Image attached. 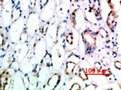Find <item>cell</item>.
I'll use <instances>...</instances> for the list:
<instances>
[{"mask_svg": "<svg viewBox=\"0 0 121 90\" xmlns=\"http://www.w3.org/2000/svg\"><path fill=\"white\" fill-rule=\"evenodd\" d=\"M82 42L84 46V52L85 55H90L94 53L97 47L96 37L90 30V28H86L84 31L81 33Z\"/></svg>", "mask_w": 121, "mask_h": 90, "instance_id": "6da1fadb", "label": "cell"}, {"mask_svg": "<svg viewBox=\"0 0 121 90\" xmlns=\"http://www.w3.org/2000/svg\"><path fill=\"white\" fill-rule=\"evenodd\" d=\"M84 17L83 11L80 9H76L74 10L70 15V20L73 27L78 31L81 29L84 24Z\"/></svg>", "mask_w": 121, "mask_h": 90, "instance_id": "7a4b0ae2", "label": "cell"}, {"mask_svg": "<svg viewBox=\"0 0 121 90\" xmlns=\"http://www.w3.org/2000/svg\"><path fill=\"white\" fill-rule=\"evenodd\" d=\"M62 78V74L60 72L52 74L47 80L46 84L44 85V90H55L60 85Z\"/></svg>", "mask_w": 121, "mask_h": 90, "instance_id": "3957f363", "label": "cell"}, {"mask_svg": "<svg viewBox=\"0 0 121 90\" xmlns=\"http://www.w3.org/2000/svg\"><path fill=\"white\" fill-rule=\"evenodd\" d=\"M11 83V74L7 69L0 72V90H7V86Z\"/></svg>", "mask_w": 121, "mask_h": 90, "instance_id": "277c9868", "label": "cell"}, {"mask_svg": "<svg viewBox=\"0 0 121 90\" xmlns=\"http://www.w3.org/2000/svg\"><path fill=\"white\" fill-rule=\"evenodd\" d=\"M116 18H117V13L114 10H112L108 14L107 19L106 21V24L112 32L114 31V29L117 24V22H116Z\"/></svg>", "mask_w": 121, "mask_h": 90, "instance_id": "5b68a950", "label": "cell"}, {"mask_svg": "<svg viewBox=\"0 0 121 90\" xmlns=\"http://www.w3.org/2000/svg\"><path fill=\"white\" fill-rule=\"evenodd\" d=\"M22 10L19 6H15L13 9H12L10 12V23L12 24H15L19 18L22 17Z\"/></svg>", "mask_w": 121, "mask_h": 90, "instance_id": "8992f818", "label": "cell"}, {"mask_svg": "<svg viewBox=\"0 0 121 90\" xmlns=\"http://www.w3.org/2000/svg\"><path fill=\"white\" fill-rule=\"evenodd\" d=\"M40 64L42 67H44L45 68L50 69L53 67V60H52V55L51 54L47 51L46 54L44 55L42 59L40 61Z\"/></svg>", "mask_w": 121, "mask_h": 90, "instance_id": "52a82bcc", "label": "cell"}, {"mask_svg": "<svg viewBox=\"0 0 121 90\" xmlns=\"http://www.w3.org/2000/svg\"><path fill=\"white\" fill-rule=\"evenodd\" d=\"M66 21L60 22L58 26L57 27V39H61L62 37L66 34Z\"/></svg>", "mask_w": 121, "mask_h": 90, "instance_id": "ba28073f", "label": "cell"}, {"mask_svg": "<svg viewBox=\"0 0 121 90\" xmlns=\"http://www.w3.org/2000/svg\"><path fill=\"white\" fill-rule=\"evenodd\" d=\"M76 65L77 64L74 63H72L70 61H66L65 69V73L66 75L71 78L73 76V70H74L75 67H76Z\"/></svg>", "mask_w": 121, "mask_h": 90, "instance_id": "9c48e42d", "label": "cell"}, {"mask_svg": "<svg viewBox=\"0 0 121 90\" xmlns=\"http://www.w3.org/2000/svg\"><path fill=\"white\" fill-rule=\"evenodd\" d=\"M29 34H28V28L26 26H24L20 35H19V42L21 44H26L28 41Z\"/></svg>", "mask_w": 121, "mask_h": 90, "instance_id": "30bf717a", "label": "cell"}, {"mask_svg": "<svg viewBox=\"0 0 121 90\" xmlns=\"http://www.w3.org/2000/svg\"><path fill=\"white\" fill-rule=\"evenodd\" d=\"M29 77H30V88L32 87L34 90L36 89L38 87V85H39L38 78L36 77L35 76H34L33 74H32V76H29ZM30 88H29V90H30Z\"/></svg>", "mask_w": 121, "mask_h": 90, "instance_id": "8fae6325", "label": "cell"}, {"mask_svg": "<svg viewBox=\"0 0 121 90\" xmlns=\"http://www.w3.org/2000/svg\"><path fill=\"white\" fill-rule=\"evenodd\" d=\"M78 77L82 80V81H86L89 80V76H88V73L85 71L83 67H80V69L78 72Z\"/></svg>", "mask_w": 121, "mask_h": 90, "instance_id": "7c38bea8", "label": "cell"}, {"mask_svg": "<svg viewBox=\"0 0 121 90\" xmlns=\"http://www.w3.org/2000/svg\"><path fill=\"white\" fill-rule=\"evenodd\" d=\"M22 81L23 85L26 90H29L30 88V77L28 75V73H25L23 77L22 78Z\"/></svg>", "mask_w": 121, "mask_h": 90, "instance_id": "4fadbf2b", "label": "cell"}, {"mask_svg": "<svg viewBox=\"0 0 121 90\" xmlns=\"http://www.w3.org/2000/svg\"><path fill=\"white\" fill-rule=\"evenodd\" d=\"M98 34L103 39H104V40L108 39L109 36L107 31L104 28H103V27L98 28Z\"/></svg>", "mask_w": 121, "mask_h": 90, "instance_id": "5bb4252c", "label": "cell"}, {"mask_svg": "<svg viewBox=\"0 0 121 90\" xmlns=\"http://www.w3.org/2000/svg\"><path fill=\"white\" fill-rule=\"evenodd\" d=\"M73 32H69L65 35V41L69 45H73Z\"/></svg>", "mask_w": 121, "mask_h": 90, "instance_id": "9a60e30c", "label": "cell"}, {"mask_svg": "<svg viewBox=\"0 0 121 90\" xmlns=\"http://www.w3.org/2000/svg\"><path fill=\"white\" fill-rule=\"evenodd\" d=\"M41 69H42V65H41L40 64H35V66L33 68L32 74H33L34 76H35L36 77L38 78L39 74V73H40Z\"/></svg>", "mask_w": 121, "mask_h": 90, "instance_id": "2e32d148", "label": "cell"}, {"mask_svg": "<svg viewBox=\"0 0 121 90\" xmlns=\"http://www.w3.org/2000/svg\"><path fill=\"white\" fill-rule=\"evenodd\" d=\"M50 23H51V22H50V21H48V22H47L46 24H44L43 25V27H42V28H40L39 32H40L43 36H47V31H48V27H49V25H50Z\"/></svg>", "mask_w": 121, "mask_h": 90, "instance_id": "e0dca14e", "label": "cell"}, {"mask_svg": "<svg viewBox=\"0 0 121 90\" xmlns=\"http://www.w3.org/2000/svg\"><path fill=\"white\" fill-rule=\"evenodd\" d=\"M93 66H94L95 71L98 72V74H101V70L103 69V67H102L101 63H100L99 61H96V62L94 63Z\"/></svg>", "mask_w": 121, "mask_h": 90, "instance_id": "ac0fdd59", "label": "cell"}, {"mask_svg": "<svg viewBox=\"0 0 121 90\" xmlns=\"http://www.w3.org/2000/svg\"><path fill=\"white\" fill-rule=\"evenodd\" d=\"M101 63L103 64L104 66L107 67V66H109L111 63H112V59L111 58L108 57V56H105V57H103V58L101 59Z\"/></svg>", "mask_w": 121, "mask_h": 90, "instance_id": "d6986e66", "label": "cell"}, {"mask_svg": "<svg viewBox=\"0 0 121 90\" xmlns=\"http://www.w3.org/2000/svg\"><path fill=\"white\" fill-rule=\"evenodd\" d=\"M6 45V39H5V36L4 34L0 31V48L4 47Z\"/></svg>", "mask_w": 121, "mask_h": 90, "instance_id": "ffe728a7", "label": "cell"}, {"mask_svg": "<svg viewBox=\"0 0 121 90\" xmlns=\"http://www.w3.org/2000/svg\"><path fill=\"white\" fill-rule=\"evenodd\" d=\"M48 3V0H40L39 1V9L41 11H42L47 6Z\"/></svg>", "mask_w": 121, "mask_h": 90, "instance_id": "44dd1931", "label": "cell"}, {"mask_svg": "<svg viewBox=\"0 0 121 90\" xmlns=\"http://www.w3.org/2000/svg\"><path fill=\"white\" fill-rule=\"evenodd\" d=\"M36 4H37V0H30V1H29V5H28V8H29V9L31 10H33V9L35 8Z\"/></svg>", "mask_w": 121, "mask_h": 90, "instance_id": "7402d4cb", "label": "cell"}, {"mask_svg": "<svg viewBox=\"0 0 121 90\" xmlns=\"http://www.w3.org/2000/svg\"><path fill=\"white\" fill-rule=\"evenodd\" d=\"M101 74L103 75L104 76L108 78L112 76V73L111 72V71H109L108 69H103V70H101Z\"/></svg>", "mask_w": 121, "mask_h": 90, "instance_id": "603a6c76", "label": "cell"}, {"mask_svg": "<svg viewBox=\"0 0 121 90\" xmlns=\"http://www.w3.org/2000/svg\"><path fill=\"white\" fill-rule=\"evenodd\" d=\"M37 41H38V40H37L36 37H33V38L31 39V40H30V46H31L32 49H33V50H34V49H35V46H36V45H37Z\"/></svg>", "mask_w": 121, "mask_h": 90, "instance_id": "cb8c5ba5", "label": "cell"}, {"mask_svg": "<svg viewBox=\"0 0 121 90\" xmlns=\"http://www.w3.org/2000/svg\"><path fill=\"white\" fill-rule=\"evenodd\" d=\"M97 87H98V85H95V83H90L84 87V90H95Z\"/></svg>", "mask_w": 121, "mask_h": 90, "instance_id": "d4e9b609", "label": "cell"}, {"mask_svg": "<svg viewBox=\"0 0 121 90\" xmlns=\"http://www.w3.org/2000/svg\"><path fill=\"white\" fill-rule=\"evenodd\" d=\"M70 90H82V87H81V86H80V85L79 83H78V82H75V83H73V84L71 85V89H70Z\"/></svg>", "mask_w": 121, "mask_h": 90, "instance_id": "484cf974", "label": "cell"}, {"mask_svg": "<svg viewBox=\"0 0 121 90\" xmlns=\"http://www.w3.org/2000/svg\"><path fill=\"white\" fill-rule=\"evenodd\" d=\"M114 67L116 69H118V70H121V62L119 60H116L114 61Z\"/></svg>", "mask_w": 121, "mask_h": 90, "instance_id": "4316f807", "label": "cell"}, {"mask_svg": "<svg viewBox=\"0 0 121 90\" xmlns=\"http://www.w3.org/2000/svg\"><path fill=\"white\" fill-rule=\"evenodd\" d=\"M71 52L73 54H74L75 55H78V56H80V51L79 50H78L77 49H71Z\"/></svg>", "mask_w": 121, "mask_h": 90, "instance_id": "83f0119b", "label": "cell"}, {"mask_svg": "<svg viewBox=\"0 0 121 90\" xmlns=\"http://www.w3.org/2000/svg\"><path fill=\"white\" fill-rule=\"evenodd\" d=\"M4 1H5V0H0V3H1V4H3Z\"/></svg>", "mask_w": 121, "mask_h": 90, "instance_id": "f1b7e54d", "label": "cell"}, {"mask_svg": "<svg viewBox=\"0 0 121 90\" xmlns=\"http://www.w3.org/2000/svg\"><path fill=\"white\" fill-rule=\"evenodd\" d=\"M71 1H73L74 2H78V1L79 0H71Z\"/></svg>", "mask_w": 121, "mask_h": 90, "instance_id": "f546056e", "label": "cell"}, {"mask_svg": "<svg viewBox=\"0 0 121 90\" xmlns=\"http://www.w3.org/2000/svg\"><path fill=\"white\" fill-rule=\"evenodd\" d=\"M0 28H1V26H0Z\"/></svg>", "mask_w": 121, "mask_h": 90, "instance_id": "4dcf8cb0", "label": "cell"}]
</instances>
